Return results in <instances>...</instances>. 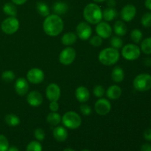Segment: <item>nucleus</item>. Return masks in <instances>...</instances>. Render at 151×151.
Returning <instances> with one entry per match:
<instances>
[{
  "instance_id": "obj_34",
  "label": "nucleus",
  "mask_w": 151,
  "mask_h": 151,
  "mask_svg": "<svg viewBox=\"0 0 151 151\" xmlns=\"http://www.w3.org/2000/svg\"><path fill=\"white\" fill-rule=\"evenodd\" d=\"M141 23L145 27H151V13H146L141 19Z\"/></svg>"
},
{
  "instance_id": "obj_18",
  "label": "nucleus",
  "mask_w": 151,
  "mask_h": 151,
  "mask_svg": "<svg viewBox=\"0 0 151 151\" xmlns=\"http://www.w3.org/2000/svg\"><path fill=\"white\" fill-rule=\"evenodd\" d=\"M122 88L117 85H113L109 87L106 91V95L110 100H118L122 95Z\"/></svg>"
},
{
  "instance_id": "obj_13",
  "label": "nucleus",
  "mask_w": 151,
  "mask_h": 151,
  "mask_svg": "<svg viewBox=\"0 0 151 151\" xmlns=\"http://www.w3.org/2000/svg\"><path fill=\"white\" fill-rule=\"evenodd\" d=\"M137 14V8L134 4H128L122 7L120 12L121 19L125 22H131L135 18Z\"/></svg>"
},
{
  "instance_id": "obj_39",
  "label": "nucleus",
  "mask_w": 151,
  "mask_h": 151,
  "mask_svg": "<svg viewBox=\"0 0 151 151\" xmlns=\"http://www.w3.org/2000/svg\"><path fill=\"white\" fill-rule=\"evenodd\" d=\"M81 112L85 116H88L91 114V109L89 106L86 104H83L80 106Z\"/></svg>"
},
{
  "instance_id": "obj_35",
  "label": "nucleus",
  "mask_w": 151,
  "mask_h": 151,
  "mask_svg": "<svg viewBox=\"0 0 151 151\" xmlns=\"http://www.w3.org/2000/svg\"><path fill=\"white\" fill-rule=\"evenodd\" d=\"M89 43L93 47H100L103 44V38L99 35H94V36L89 38Z\"/></svg>"
},
{
  "instance_id": "obj_41",
  "label": "nucleus",
  "mask_w": 151,
  "mask_h": 151,
  "mask_svg": "<svg viewBox=\"0 0 151 151\" xmlns=\"http://www.w3.org/2000/svg\"><path fill=\"white\" fill-rule=\"evenodd\" d=\"M144 137L147 141L151 142V128H147L145 131Z\"/></svg>"
},
{
  "instance_id": "obj_7",
  "label": "nucleus",
  "mask_w": 151,
  "mask_h": 151,
  "mask_svg": "<svg viewBox=\"0 0 151 151\" xmlns=\"http://www.w3.org/2000/svg\"><path fill=\"white\" fill-rule=\"evenodd\" d=\"M19 21L16 17H10L4 19L1 24V29L3 32L7 35L14 34L19 29Z\"/></svg>"
},
{
  "instance_id": "obj_10",
  "label": "nucleus",
  "mask_w": 151,
  "mask_h": 151,
  "mask_svg": "<svg viewBox=\"0 0 151 151\" xmlns=\"http://www.w3.org/2000/svg\"><path fill=\"white\" fill-rule=\"evenodd\" d=\"M44 72L39 68H32L27 73V79L32 84H39L44 80Z\"/></svg>"
},
{
  "instance_id": "obj_43",
  "label": "nucleus",
  "mask_w": 151,
  "mask_h": 151,
  "mask_svg": "<svg viewBox=\"0 0 151 151\" xmlns=\"http://www.w3.org/2000/svg\"><path fill=\"white\" fill-rule=\"evenodd\" d=\"M12 2L14 3L15 4H17V5H22L24 4V3H26V1L27 0H11Z\"/></svg>"
},
{
  "instance_id": "obj_27",
  "label": "nucleus",
  "mask_w": 151,
  "mask_h": 151,
  "mask_svg": "<svg viewBox=\"0 0 151 151\" xmlns=\"http://www.w3.org/2000/svg\"><path fill=\"white\" fill-rule=\"evenodd\" d=\"M36 9L38 13L43 17H47L50 14V7L45 2L38 1L36 4Z\"/></svg>"
},
{
  "instance_id": "obj_22",
  "label": "nucleus",
  "mask_w": 151,
  "mask_h": 151,
  "mask_svg": "<svg viewBox=\"0 0 151 151\" xmlns=\"http://www.w3.org/2000/svg\"><path fill=\"white\" fill-rule=\"evenodd\" d=\"M52 9L55 14L60 16V15L65 14L68 11L69 7H68L66 3L63 2V1H56L53 4Z\"/></svg>"
},
{
  "instance_id": "obj_45",
  "label": "nucleus",
  "mask_w": 151,
  "mask_h": 151,
  "mask_svg": "<svg viewBox=\"0 0 151 151\" xmlns=\"http://www.w3.org/2000/svg\"><path fill=\"white\" fill-rule=\"evenodd\" d=\"M145 5L146 8L151 10V0H145Z\"/></svg>"
},
{
  "instance_id": "obj_37",
  "label": "nucleus",
  "mask_w": 151,
  "mask_h": 151,
  "mask_svg": "<svg viewBox=\"0 0 151 151\" xmlns=\"http://www.w3.org/2000/svg\"><path fill=\"white\" fill-rule=\"evenodd\" d=\"M34 136L38 142L44 141V139H45V132L42 128H38L34 131Z\"/></svg>"
},
{
  "instance_id": "obj_32",
  "label": "nucleus",
  "mask_w": 151,
  "mask_h": 151,
  "mask_svg": "<svg viewBox=\"0 0 151 151\" xmlns=\"http://www.w3.org/2000/svg\"><path fill=\"white\" fill-rule=\"evenodd\" d=\"M26 151H42V145L38 141H32L27 146Z\"/></svg>"
},
{
  "instance_id": "obj_47",
  "label": "nucleus",
  "mask_w": 151,
  "mask_h": 151,
  "mask_svg": "<svg viewBox=\"0 0 151 151\" xmlns=\"http://www.w3.org/2000/svg\"><path fill=\"white\" fill-rule=\"evenodd\" d=\"M145 63L146 66H151V58H146L145 60Z\"/></svg>"
},
{
  "instance_id": "obj_15",
  "label": "nucleus",
  "mask_w": 151,
  "mask_h": 151,
  "mask_svg": "<svg viewBox=\"0 0 151 151\" xmlns=\"http://www.w3.org/2000/svg\"><path fill=\"white\" fill-rule=\"evenodd\" d=\"M14 88L16 94L20 96H24L29 90V84L27 80L24 78H19L16 81Z\"/></svg>"
},
{
  "instance_id": "obj_24",
  "label": "nucleus",
  "mask_w": 151,
  "mask_h": 151,
  "mask_svg": "<svg viewBox=\"0 0 151 151\" xmlns=\"http://www.w3.org/2000/svg\"><path fill=\"white\" fill-rule=\"evenodd\" d=\"M62 116L58 112L51 111L47 116V122L52 126H57L61 122Z\"/></svg>"
},
{
  "instance_id": "obj_12",
  "label": "nucleus",
  "mask_w": 151,
  "mask_h": 151,
  "mask_svg": "<svg viewBox=\"0 0 151 151\" xmlns=\"http://www.w3.org/2000/svg\"><path fill=\"white\" fill-rule=\"evenodd\" d=\"M61 94V91L58 85L56 83H50L46 88V96L51 101H58Z\"/></svg>"
},
{
  "instance_id": "obj_3",
  "label": "nucleus",
  "mask_w": 151,
  "mask_h": 151,
  "mask_svg": "<svg viewBox=\"0 0 151 151\" xmlns=\"http://www.w3.org/2000/svg\"><path fill=\"white\" fill-rule=\"evenodd\" d=\"M119 52L117 49L108 47L103 49L100 52L98 59L102 64L105 66H112L115 64L119 59Z\"/></svg>"
},
{
  "instance_id": "obj_23",
  "label": "nucleus",
  "mask_w": 151,
  "mask_h": 151,
  "mask_svg": "<svg viewBox=\"0 0 151 151\" xmlns=\"http://www.w3.org/2000/svg\"><path fill=\"white\" fill-rule=\"evenodd\" d=\"M77 41V35L73 32H69L65 33L62 36L61 42L65 46H71Z\"/></svg>"
},
{
  "instance_id": "obj_21",
  "label": "nucleus",
  "mask_w": 151,
  "mask_h": 151,
  "mask_svg": "<svg viewBox=\"0 0 151 151\" xmlns=\"http://www.w3.org/2000/svg\"><path fill=\"white\" fill-rule=\"evenodd\" d=\"M114 31L117 36L121 37L126 35L128 29H127L126 24L123 22L117 21L114 24Z\"/></svg>"
},
{
  "instance_id": "obj_25",
  "label": "nucleus",
  "mask_w": 151,
  "mask_h": 151,
  "mask_svg": "<svg viewBox=\"0 0 151 151\" xmlns=\"http://www.w3.org/2000/svg\"><path fill=\"white\" fill-rule=\"evenodd\" d=\"M117 16V11L114 7H108L103 12V19L106 22H111Z\"/></svg>"
},
{
  "instance_id": "obj_40",
  "label": "nucleus",
  "mask_w": 151,
  "mask_h": 151,
  "mask_svg": "<svg viewBox=\"0 0 151 151\" xmlns=\"http://www.w3.org/2000/svg\"><path fill=\"white\" fill-rule=\"evenodd\" d=\"M50 111L52 112H57L59 109V104L58 101H51L49 106Z\"/></svg>"
},
{
  "instance_id": "obj_46",
  "label": "nucleus",
  "mask_w": 151,
  "mask_h": 151,
  "mask_svg": "<svg viewBox=\"0 0 151 151\" xmlns=\"http://www.w3.org/2000/svg\"><path fill=\"white\" fill-rule=\"evenodd\" d=\"M7 151H19V149L17 148L15 146H11V147H9V148L7 149Z\"/></svg>"
},
{
  "instance_id": "obj_44",
  "label": "nucleus",
  "mask_w": 151,
  "mask_h": 151,
  "mask_svg": "<svg viewBox=\"0 0 151 151\" xmlns=\"http://www.w3.org/2000/svg\"><path fill=\"white\" fill-rule=\"evenodd\" d=\"M107 4L109 7H114L116 5V1L115 0H106Z\"/></svg>"
},
{
  "instance_id": "obj_49",
  "label": "nucleus",
  "mask_w": 151,
  "mask_h": 151,
  "mask_svg": "<svg viewBox=\"0 0 151 151\" xmlns=\"http://www.w3.org/2000/svg\"><path fill=\"white\" fill-rule=\"evenodd\" d=\"M93 1H94L95 2H103V1H106V0H93Z\"/></svg>"
},
{
  "instance_id": "obj_8",
  "label": "nucleus",
  "mask_w": 151,
  "mask_h": 151,
  "mask_svg": "<svg viewBox=\"0 0 151 151\" xmlns=\"http://www.w3.org/2000/svg\"><path fill=\"white\" fill-rule=\"evenodd\" d=\"M76 58V51L74 48L68 47L63 49L59 55V61L65 66L72 64Z\"/></svg>"
},
{
  "instance_id": "obj_19",
  "label": "nucleus",
  "mask_w": 151,
  "mask_h": 151,
  "mask_svg": "<svg viewBox=\"0 0 151 151\" xmlns=\"http://www.w3.org/2000/svg\"><path fill=\"white\" fill-rule=\"evenodd\" d=\"M53 136L54 138L58 142H64L66 141L68 137V132L64 127L58 126L55 127L53 130Z\"/></svg>"
},
{
  "instance_id": "obj_17",
  "label": "nucleus",
  "mask_w": 151,
  "mask_h": 151,
  "mask_svg": "<svg viewBox=\"0 0 151 151\" xmlns=\"http://www.w3.org/2000/svg\"><path fill=\"white\" fill-rule=\"evenodd\" d=\"M75 97L77 100L81 103H85L89 100L90 93L86 87L81 86L78 87L75 90Z\"/></svg>"
},
{
  "instance_id": "obj_20",
  "label": "nucleus",
  "mask_w": 151,
  "mask_h": 151,
  "mask_svg": "<svg viewBox=\"0 0 151 151\" xmlns=\"http://www.w3.org/2000/svg\"><path fill=\"white\" fill-rule=\"evenodd\" d=\"M111 78L115 83H121L123 81L125 78V72L122 68L120 66H116L114 68L111 72Z\"/></svg>"
},
{
  "instance_id": "obj_36",
  "label": "nucleus",
  "mask_w": 151,
  "mask_h": 151,
  "mask_svg": "<svg viewBox=\"0 0 151 151\" xmlns=\"http://www.w3.org/2000/svg\"><path fill=\"white\" fill-rule=\"evenodd\" d=\"M9 148V142L6 137L0 134V151H7Z\"/></svg>"
},
{
  "instance_id": "obj_9",
  "label": "nucleus",
  "mask_w": 151,
  "mask_h": 151,
  "mask_svg": "<svg viewBox=\"0 0 151 151\" xmlns=\"http://www.w3.org/2000/svg\"><path fill=\"white\" fill-rule=\"evenodd\" d=\"M92 29L88 22H82L79 23L76 28V35L83 41H86L91 38Z\"/></svg>"
},
{
  "instance_id": "obj_11",
  "label": "nucleus",
  "mask_w": 151,
  "mask_h": 151,
  "mask_svg": "<svg viewBox=\"0 0 151 151\" xmlns=\"http://www.w3.org/2000/svg\"><path fill=\"white\" fill-rule=\"evenodd\" d=\"M94 110L97 114L105 116L111 110V104L107 99L100 98L94 104Z\"/></svg>"
},
{
  "instance_id": "obj_4",
  "label": "nucleus",
  "mask_w": 151,
  "mask_h": 151,
  "mask_svg": "<svg viewBox=\"0 0 151 151\" xmlns=\"http://www.w3.org/2000/svg\"><path fill=\"white\" fill-rule=\"evenodd\" d=\"M62 123L66 128L75 130L79 128L82 123V119L78 113L75 111H68L63 114L61 119Z\"/></svg>"
},
{
  "instance_id": "obj_30",
  "label": "nucleus",
  "mask_w": 151,
  "mask_h": 151,
  "mask_svg": "<svg viewBox=\"0 0 151 151\" xmlns=\"http://www.w3.org/2000/svg\"><path fill=\"white\" fill-rule=\"evenodd\" d=\"M142 32L140 29H134L131 32V38L135 44H139L142 40Z\"/></svg>"
},
{
  "instance_id": "obj_28",
  "label": "nucleus",
  "mask_w": 151,
  "mask_h": 151,
  "mask_svg": "<svg viewBox=\"0 0 151 151\" xmlns=\"http://www.w3.org/2000/svg\"><path fill=\"white\" fill-rule=\"evenodd\" d=\"M4 121L6 123L11 127L17 126L20 124V119L17 115L14 114H7L4 117Z\"/></svg>"
},
{
  "instance_id": "obj_38",
  "label": "nucleus",
  "mask_w": 151,
  "mask_h": 151,
  "mask_svg": "<svg viewBox=\"0 0 151 151\" xmlns=\"http://www.w3.org/2000/svg\"><path fill=\"white\" fill-rule=\"evenodd\" d=\"M93 93L97 97H102L105 94V89L103 86L97 85L93 89Z\"/></svg>"
},
{
  "instance_id": "obj_2",
  "label": "nucleus",
  "mask_w": 151,
  "mask_h": 151,
  "mask_svg": "<svg viewBox=\"0 0 151 151\" xmlns=\"http://www.w3.org/2000/svg\"><path fill=\"white\" fill-rule=\"evenodd\" d=\"M83 17L88 23L97 24L103 19V11L97 4L90 3L84 8Z\"/></svg>"
},
{
  "instance_id": "obj_6",
  "label": "nucleus",
  "mask_w": 151,
  "mask_h": 151,
  "mask_svg": "<svg viewBox=\"0 0 151 151\" xmlns=\"http://www.w3.org/2000/svg\"><path fill=\"white\" fill-rule=\"evenodd\" d=\"M141 50L134 44H128L124 46L122 50V55L127 60H135L139 58Z\"/></svg>"
},
{
  "instance_id": "obj_48",
  "label": "nucleus",
  "mask_w": 151,
  "mask_h": 151,
  "mask_svg": "<svg viewBox=\"0 0 151 151\" xmlns=\"http://www.w3.org/2000/svg\"><path fill=\"white\" fill-rule=\"evenodd\" d=\"M63 151H75V150L72 148H66L63 150Z\"/></svg>"
},
{
  "instance_id": "obj_29",
  "label": "nucleus",
  "mask_w": 151,
  "mask_h": 151,
  "mask_svg": "<svg viewBox=\"0 0 151 151\" xmlns=\"http://www.w3.org/2000/svg\"><path fill=\"white\" fill-rule=\"evenodd\" d=\"M142 52L146 55H151V37L146 38L141 42Z\"/></svg>"
},
{
  "instance_id": "obj_33",
  "label": "nucleus",
  "mask_w": 151,
  "mask_h": 151,
  "mask_svg": "<svg viewBox=\"0 0 151 151\" xmlns=\"http://www.w3.org/2000/svg\"><path fill=\"white\" fill-rule=\"evenodd\" d=\"M111 43V45L112 46L113 48L115 49H119L122 47L123 45V41H122V38H120L119 36H114V37H112L110 41Z\"/></svg>"
},
{
  "instance_id": "obj_16",
  "label": "nucleus",
  "mask_w": 151,
  "mask_h": 151,
  "mask_svg": "<svg viewBox=\"0 0 151 151\" xmlns=\"http://www.w3.org/2000/svg\"><path fill=\"white\" fill-rule=\"evenodd\" d=\"M43 97L42 94L38 91H30L27 94V101L29 106L32 107H38L43 103Z\"/></svg>"
},
{
  "instance_id": "obj_26",
  "label": "nucleus",
  "mask_w": 151,
  "mask_h": 151,
  "mask_svg": "<svg viewBox=\"0 0 151 151\" xmlns=\"http://www.w3.org/2000/svg\"><path fill=\"white\" fill-rule=\"evenodd\" d=\"M3 11L6 15L11 17H15L17 15V8L13 2L5 3L3 6Z\"/></svg>"
},
{
  "instance_id": "obj_1",
  "label": "nucleus",
  "mask_w": 151,
  "mask_h": 151,
  "mask_svg": "<svg viewBox=\"0 0 151 151\" xmlns=\"http://www.w3.org/2000/svg\"><path fill=\"white\" fill-rule=\"evenodd\" d=\"M64 27L63 19L56 14L49 15L45 17L43 23V29L47 35L55 37L62 32Z\"/></svg>"
},
{
  "instance_id": "obj_50",
  "label": "nucleus",
  "mask_w": 151,
  "mask_h": 151,
  "mask_svg": "<svg viewBox=\"0 0 151 151\" xmlns=\"http://www.w3.org/2000/svg\"><path fill=\"white\" fill-rule=\"evenodd\" d=\"M82 151H90V150H88V149H84V150H83Z\"/></svg>"
},
{
  "instance_id": "obj_42",
  "label": "nucleus",
  "mask_w": 151,
  "mask_h": 151,
  "mask_svg": "<svg viewBox=\"0 0 151 151\" xmlns=\"http://www.w3.org/2000/svg\"><path fill=\"white\" fill-rule=\"evenodd\" d=\"M141 151H151V145L145 143L141 147Z\"/></svg>"
},
{
  "instance_id": "obj_5",
  "label": "nucleus",
  "mask_w": 151,
  "mask_h": 151,
  "mask_svg": "<svg viewBox=\"0 0 151 151\" xmlns=\"http://www.w3.org/2000/svg\"><path fill=\"white\" fill-rule=\"evenodd\" d=\"M133 86L139 91H147L151 89V75L147 73L139 74L134 78Z\"/></svg>"
},
{
  "instance_id": "obj_31",
  "label": "nucleus",
  "mask_w": 151,
  "mask_h": 151,
  "mask_svg": "<svg viewBox=\"0 0 151 151\" xmlns=\"http://www.w3.org/2000/svg\"><path fill=\"white\" fill-rule=\"evenodd\" d=\"M16 78V75L14 72L11 70H7L4 71L2 74H1V79L3 81L6 83H10L13 81Z\"/></svg>"
},
{
  "instance_id": "obj_14",
  "label": "nucleus",
  "mask_w": 151,
  "mask_h": 151,
  "mask_svg": "<svg viewBox=\"0 0 151 151\" xmlns=\"http://www.w3.org/2000/svg\"><path fill=\"white\" fill-rule=\"evenodd\" d=\"M96 32L97 35L102 38H110L112 34V28L107 22H99L96 27Z\"/></svg>"
}]
</instances>
